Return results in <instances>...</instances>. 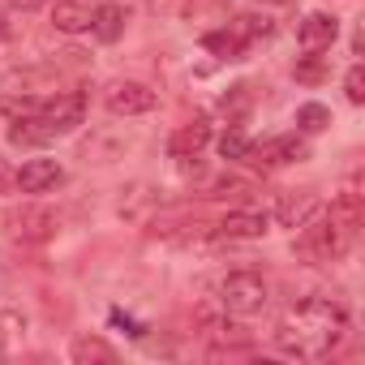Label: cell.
I'll list each match as a JSON object with an SVG mask.
<instances>
[{
  "label": "cell",
  "mask_w": 365,
  "mask_h": 365,
  "mask_svg": "<svg viewBox=\"0 0 365 365\" xmlns=\"http://www.w3.org/2000/svg\"><path fill=\"white\" fill-rule=\"evenodd\" d=\"M344 331H348V314H344L335 301H327V297H305V301H297V305L279 318L275 344H279L284 356L322 361V356H331V352L339 348Z\"/></svg>",
  "instance_id": "cell-1"
},
{
  "label": "cell",
  "mask_w": 365,
  "mask_h": 365,
  "mask_svg": "<svg viewBox=\"0 0 365 365\" xmlns=\"http://www.w3.org/2000/svg\"><path fill=\"white\" fill-rule=\"evenodd\" d=\"M82 116H86V95H82V91H61V95L43 99L31 120H35V129L52 142V138L73 133V129L82 125Z\"/></svg>",
  "instance_id": "cell-2"
},
{
  "label": "cell",
  "mask_w": 365,
  "mask_h": 365,
  "mask_svg": "<svg viewBox=\"0 0 365 365\" xmlns=\"http://www.w3.org/2000/svg\"><path fill=\"white\" fill-rule=\"evenodd\" d=\"M262 305H267V284H262V275H254V271H232V275H224V284H220V309H224V314H232V318H254V314H262Z\"/></svg>",
  "instance_id": "cell-3"
},
{
  "label": "cell",
  "mask_w": 365,
  "mask_h": 365,
  "mask_svg": "<svg viewBox=\"0 0 365 365\" xmlns=\"http://www.w3.org/2000/svg\"><path fill=\"white\" fill-rule=\"evenodd\" d=\"M103 103H108V112H112V116H146V112H155L159 95H155L146 82L120 78V82H112V86L103 91Z\"/></svg>",
  "instance_id": "cell-4"
},
{
  "label": "cell",
  "mask_w": 365,
  "mask_h": 365,
  "mask_svg": "<svg viewBox=\"0 0 365 365\" xmlns=\"http://www.w3.org/2000/svg\"><path fill=\"white\" fill-rule=\"evenodd\" d=\"M322 215V198L314 194V190H292V194H284L279 202H275V220H279V228H305V224H314Z\"/></svg>",
  "instance_id": "cell-5"
},
{
  "label": "cell",
  "mask_w": 365,
  "mask_h": 365,
  "mask_svg": "<svg viewBox=\"0 0 365 365\" xmlns=\"http://www.w3.org/2000/svg\"><path fill=\"white\" fill-rule=\"evenodd\" d=\"M14 180H18V190L22 194H52L56 185H65V168L56 163V159H26L18 172H14Z\"/></svg>",
  "instance_id": "cell-6"
},
{
  "label": "cell",
  "mask_w": 365,
  "mask_h": 365,
  "mask_svg": "<svg viewBox=\"0 0 365 365\" xmlns=\"http://www.w3.org/2000/svg\"><path fill=\"white\" fill-rule=\"evenodd\" d=\"M339 39V18L331 14H305L301 26H297V48L301 52H331V43Z\"/></svg>",
  "instance_id": "cell-7"
},
{
  "label": "cell",
  "mask_w": 365,
  "mask_h": 365,
  "mask_svg": "<svg viewBox=\"0 0 365 365\" xmlns=\"http://www.w3.org/2000/svg\"><path fill=\"white\" fill-rule=\"evenodd\" d=\"M9 232H14V241L39 245V241H48L56 232V215L48 207H22V211L9 215Z\"/></svg>",
  "instance_id": "cell-8"
},
{
  "label": "cell",
  "mask_w": 365,
  "mask_h": 365,
  "mask_svg": "<svg viewBox=\"0 0 365 365\" xmlns=\"http://www.w3.org/2000/svg\"><path fill=\"white\" fill-rule=\"evenodd\" d=\"M271 232V215L267 211H228L215 228L220 241H258Z\"/></svg>",
  "instance_id": "cell-9"
},
{
  "label": "cell",
  "mask_w": 365,
  "mask_h": 365,
  "mask_svg": "<svg viewBox=\"0 0 365 365\" xmlns=\"http://www.w3.org/2000/svg\"><path fill=\"white\" fill-rule=\"evenodd\" d=\"M207 142H211V120H207V116H194L190 125H180V129L172 133L168 155H172V159H194Z\"/></svg>",
  "instance_id": "cell-10"
},
{
  "label": "cell",
  "mask_w": 365,
  "mask_h": 365,
  "mask_svg": "<svg viewBox=\"0 0 365 365\" xmlns=\"http://www.w3.org/2000/svg\"><path fill=\"white\" fill-rule=\"evenodd\" d=\"M52 26L61 35L91 31V5H82V0H56V5H52Z\"/></svg>",
  "instance_id": "cell-11"
},
{
  "label": "cell",
  "mask_w": 365,
  "mask_h": 365,
  "mask_svg": "<svg viewBox=\"0 0 365 365\" xmlns=\"http://www.w3.org/2000/svg\"><path fill=\"white\" fill-rule=\"evenodd\" d=\"M254 150H258L262 163H297V159L309 155L305 138H297V133H288V138H271V142H262V146H254Z\"/></svg>",
  "instance_id": "cell-12"
},
{
  "label": "cell",
  "mask_w": 365,
  "mask_h": 365,
  "mask_svg": "<svg viewBox=\"0 0 365 365\" xmlns=\"http://www.w3.org/2000/svg\"><path fill=\"white\" fill-rule=\"evenodd\" d=\"M91 35H95L99 43H116V39L125 35V9H120V5H99V9H91Z\"/></svg>",
  "instance_id": "cell-13"
},
{
  "label": "cell",
  "mask_w": 365,
  "mask_h": 365,
  "mask_svg": "<svg viewBox=\"0 0 365 365\" xmlns=\"http://www.w3.org/2000/svg\"><path fill=\"white\" fill-rule=\"evenodd\" d=\"M228 31L250 48V43H258V39L271 35V18H267V14H237V18L228 22Z\"/></svg>",
  "instance_id": "cell-14"
},
{
  "label": "cell",
  "mask_w": 365,
  "mask_h": 365,
  "mask_svg": "<svg viewBox=\"0 0 365 365\" xmlns=\"http://www.w3.org/2000/svg\"><path fill=\"white\" fill-rule=\"evenodd\" d=\"M69 356H73L78 365H86V361H103V365H112V361H116V348L103 344V339H95V335H82V339H73Z\"/></svg>",
  "instance_id": "cell-15"
},
{
  "label": "cell",
  "mask_w": 365,
  "mask_h": 365,
  "mask_svg": "<svg viewBox=\"0 0 365 365\" xmlns=\"http://www.w3.org/2000/svg\"><path fill=\"white\" fill-rule=\"evenodd\" d=\"M202 48H207V52H215V56H224V61H241V56L250 52L232 31H215V35H207V39H202Z\"/></svg>",
  "instance_id": "cell-16"
},
{
  "label": "cell",
  "mask_w": 365,
  "mask_h": 365,
  "mask_svg": "<svg viewBox=\"0 0 365 365\" xmlns=\"http://www.w3.org/2000/svg\"><path fill=\"white\" fill-rule=\"evenodd\" d=\"M331 125V108H322V103H301L297 108V129L301 133H322Z\"/></svg>",
  "instance_id": "cell-17"
},
{
  "label": "cell",
  "mask_w": 365,
  "mask_h": 365,
  "mask_svg": "<svg viewBox=\"0 0 365 365\" xmlns=\"http://www.w3.org/2000/svg\"><path fill=\"white\" fill-rule=\"evenodd\" d=\"M220 155H224L228 163H232V159H250V155H254V142H250L241 129H228V133L220 138Z\"/></svg>",
  "instance_id": "cell-18"
},
{
  "label": "cell",
  "mask_w": 365,
  "mask_h": 365,
  "mask_svg": "<svg viewBox=\"0 0 365 365\" xmlns=\"http://www.w3.org/2000/svg\"><path fill=\"white\" fill-rule=\"evenodd\" d=\"M39 103H43V99H35V95H0V112L14 116V120L35 116V112H39Z\"/></svg>",
  "instance_id": "cell-19"
},
{
  "label": "cell",
  "mask_w": 365,
  "mask_h": 365,
  "mask_svg": "<svg viewBox=\"0 0 365 365\" xmlns=\"http://www.w3.org/2000/svg\"><path fill=\"white\" fill-rule=\"evenodd\" d=\"M344 95H348V103H365V69L361 65H352L348 73H344Z\"/></svg>",
  "instance_id": "cell-20"
},
{
  "label": "cell",
  "mask_w": 365,
  "mask_h": 365,
  "mask_svg": "<svg viewBox=\"0 0 365 365\" xmlns=\"http://www.w3.org/2000/svg\"><path fill=\"white\" fill-rule=\"evenodd\" d=\"M297 78H301V82H318V78H322V65H318V52H305V61L297 65Z\"/></svg>",
  "instance_id": "cell-21"
},
{
  "label": "cell",
  "mask_w": 365,
  "mask_h": 365,
  "mask_svg": "<svg viewBox=\"0 0 365 365\" xmlns=\"http://www.w3.org/2000/svg\"><path fill=\"white\" fill-rule=\"evenodd\" d=\"M250 103V86L245 82H237L232 86V95H224V108H245Z\"/></svg>",
  "instance_id": "cell-22"
},
{
  "label": "cell",
  "mask_w": 365,
  "mask_h": 365,
  "mask_svg": "<svg viewBox=\"0 0 365 365\" xmlns=\"http://www.w3.org/2000/svg\"><path fill=\"white\" fill-rule=\"evenodd\" d=\"M112 322H116V327H125V331H129V335H146V327H142V322H138V318H129V314H120V309H116V314H112Z\"/></svg>",
  "instance_id": "cell-23"
},
{
  "label": "cell",
  "mask_w": 365,
  "mask_h": 365,
  "mask_svg": "<svg viewBox=\"0 0 365 365\" xmlns=\"http://www.w3.org/2000/svg\"><path fill=\"white\" fill-rule=\"evenodd\" d=\"M9 190H18V180H14V168L0 159V194H9Z\"/></svg>",
  "instance_id": "cell-24"
},
{
  "label": "cell",
  "mask_w": 365,
  "mask_h": 365,
  "mask_svg": "<svg viewBox=\"0 0 365 365\" xmlns=\"http://www.w3.org/2000/svg\"><path fill=\"white\" fill-rule=\"evenodd\" d=\"M5 35H9V14L0 9V39H5Z\"/></svg>",
  "instance_id": "cell-25"
},
{
  "label": "cell",
  "mask_w": 365,
  "mask_h": 365,
  "mask_svg": "<svg viewBox=\"0 0 365 365\" xmlns=\"http://www.w3.org/2000/svg\"><path fill=\"white\" fill-rule=\"evenodd\" d=\"M14 5H22V9H35V5H39V0H14Z\"/></svg>",
  "instance_id": "cell-26"
},
{
  "label": "cell",
  "mask_w": 365,
  "mask_h": 365,
  "mask_svg": "<svg viewBox=\"0 0 365 365\" xmlns=\"http://www.w3.org/2000/svg\"><path fill=\"white\" fill-rule=\"evenodd\" d=\"M271 5H292V0H271Z\"/></svg>",
  "instance_id": "cell-27"
}]
</instances>
